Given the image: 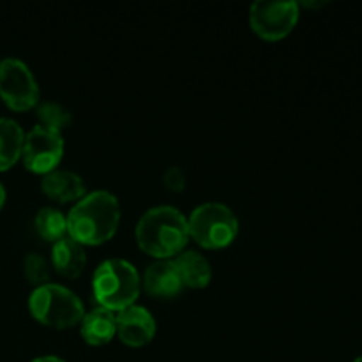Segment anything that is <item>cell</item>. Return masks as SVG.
I'll return each mask as SVG.
<instances>
[{"mask_svg": "<svg viewBox=\"0 0 362 362\" xmlns=\"http://www.w3.org/2000/svg\"><path fill=\"white\" fill-rule=\"evenodd\" d=\"M120 204L110 191H92L76 202L67 214V235L83 246L103 244L115 235Z\"/></svg>", "mask_w": 362, "mask_h": 362, "instance_id": "obj_1", "label": "cell"}, {"mask_svg": "<svg viewBox=\"0 0 362 362\" xmlns=\"http://www.w3.org/2000/svg\"><path fill=\"white\" fill-rule=\"evenodd\" d=\"M134 235L145 253L158 260H170L184 250L189 239L187 218L172 205H158L141 214Z\"/></svg>", "mask_w": 362, "mask_h": 362, "instance_id": "obj_2", "label": "cell"}, {"mask_svg": "<svg viewBox=\"0 0 362 362\" xmlns=\"http://www.w3.org/2000/svg\"><path fill=\"white\" fill-rule=\"evenodd\" d=\"M141 279L136 267L122 258H110L99 264L92 276L95 300L110 311H120L134 304L140 296Z\"/></svg>", "mask_w": 362, "mask_h": 362, "instance_id": "obj_3", "label": "cell"}, {"mask_svg": "<svg viewBox=\"0 0 362 362\" xmlns=\"http://www.w3.org/2000/svg\"><path fill=\"white\" fill-rule=\"evenodd\" d=\"M28 308L35 320L53 329L73 327L85 315L80 297L55 283L37 286L28 297Z\"/></svg>", "mask_w": 362, "mask_h": 362, "instance_id": "obj_4", "label": "cell"}, {"mask_svg": "<svg viewBox=\"0 0 362 362\" xmlns=\"http://www.w3.org/2000/svg\"><path fill=\"white\" fill-rule=\"evenodd\" d=\"M189 237L209 250H221L239 233V219L230 207L219 202L202 204L187 218Z\"/></svg>", "mask_w": 362, "mask_h": 362, "instance_id": "obj_5", "label": "cell"}, {"mask_svg": "<svg viewBox=\"0 0 362 362\" xmlns=\"http://www.w3.org/2000/svg\"><path fill=\"white\" fill-rule=\"evenodd\" d=\"M0 98L16 112L37 106L39 85L23 60L14 57L0 60Z\"/></svg>", "mask_w": 362, "mask_h": 362, "instance_id": "obj_6", "label": "cell"}, {"mask_svg": "<svg viewBox=\"0 0 362 362\" xmlns=\"http://www.w3.org/2000/svg\"><path fill=\"white\" fill-rule=\"evenodd\" d=\"M299 20V4L293 0L285 2H271V0H257L250 7V23L251 28L260 37L276 41L296 27Z\"/></svg>", "mask_w": 362, "mask_h": 362, "instance_id": "obj_7", "label": "cell"}, {"mask_svg": "<svg viewBox=\"0 0 362 362\" xmlns=\"http://www.w3.org/2000/svg\"><path fill=\"white\" fill-rule=\"evenodd\" d=\"M64 156V138L59 131L48 129L45 126H34L25 134L23 151L21 159L27 170L32 173H46L53 172L59 166L60 159Z\"/></svg>", "mask_w": 362, "mask_h": 362, "instance_id": "obj_8", "label": "cell"}, {"mask_svg": "<svg viewBox=\"0 0 362 362\" xmlns=\"http://www.w3.org/2000/svg\"><path fill=\"white\" fill-rule=\"evenodd\" d=\"M117 334L129 346L147 345L156 336V318L147 308L131 304L117 315Z\"/></svg>", "mask_w": 362, "mask_h": 362, "instance_id": "obj_9", "label": "cell"}, {"mask_svg": "<svg viewBox=\"0 0 362 362\" xmlns=\"http://www.w3.org/2000/svg\"><path fill=\"white\" fill-rule=\"evenodd\" d=\"M41 189L49 200L67 204L85 197V182L76 172L71 170H53L42 177Z\"/></svg>", "mask_w": 362, "mask_h": 362, "instance_id": "obj_10", "label": "cell"}, {"mask_svg": "<svg viewBox=\"0 0 362 362\" xmlns=\"http://www.w3.org/2000/svg\"><path fill=\"white\" fill-rule=\"evenodd\" d=\"M144 286L156 297H175L182 292L184 285L173 260H156L145 269Z\"/></svg>", "mask_w": 362, "mask_h": 362, "instance_id": "obj_11", "label": "cell"}, {"mask_svg": "<svg viewBox=\"0 0 362 362\" xmlns=\"http://www.w3.org/2000/svg\"><path fill=\"white\" fill-rule=\"evenodd\" d=\"M52 262L53 267L59 274L66 278H78L87 265V253L83 244L76 243L69 235L62 237L60 240L53 243L52 246Z\"/></svg>", "mask_w": 362, "mask_h": 362, "instance_id": "obj_12", "label": "cell"}, {"mask_svg": "<svg viewBox=\"0 0 362 362\" xmlns=\"http://www.w3.org/2000/svg\"><path fill=\"white\" fill-rule=\"evenodd\" d=\"M117 334V315L106 308H94L81 318V336L88 345H106Z\"/></svg>", "mask_w": 362, "mask_h": 362, "instance_id": "obj_13", "label": "cell"}, {"mask_svg": "<svg viewBox=\"0 0 362 362\" xmlns=\"http://www.w3.org/2000/svg\"><path fill=\"white\" fill-rule=\"evenodd\" d=\"M173 265H175L177 272L180 276V281L184 286H191V288H204L211 283L212 269L207 258L202 253L193 250L180 251L173 258Z\"/></svg>", "mask_w": 362, "mask_h": 362, "instance_id": "obj_14", "label": "cell"}, {"mask_svg": "<svg viewBox=\"0 0 362 362\" xmlns=\"http://www.w3.org/2000/svg\"><path fill=\"white\" fill-rule=\"evenodd\" d=\"M25 133L20 124L13 119H0V172L9 170L23 151Z\"/></svg>", "mask_w": 362, "mask_h": 362, "instance_id": "obj_15", "label": "cell"}, {"mask_svg": "<svg viewBox=\"0 0 362 362\" xmlns=\"http://www.w3.org/2000/svg\"><path fill=\"white\" fill-rule=\"evenodd\" d=\"M35 230L39 235L49 243H57L67 235V216L60 209L42 207L39 209L34 219Z\"/></svg>", "mask_w": 362, "mask_h": 362, "instance_id": "obj_16", "label": "cell"}, {"mask_svg": "<svg viewBox=\"0 0 362 362\" xmlns=\"http://www.w3.org/2000/svg\"><path fill=\"white\" fill-rule=\"evenodd\" d=\"M35 115H37L41 126L53 131H59V133H62V129H66L71 124V112L57 101L37 103V106H35Z\"/></svg>", "mask_w": 362, "mask_h": 362, "instance_id": "obj_17", "label": "cell"}, {"mask_svg": "<svg viewBox=\"0 0 362 362\" xmlns=\"http://www.w3.org/2000/svg\"><path fill=\"white\" fill-rule=\"evenodd\" d=\"M23 272L27 276L28 281L32 285L42 286L48 283L49 279V267H48V262L41 257L39 253H28L23 260Z\"/></svg>", "mask_w": 362, "mask_h": 362, "instance_id": "obj_18", "label": "cell"}, {"mask_svg": "<svg viewBox=\"0 0 362 362\" xmlns=\"http://www.w3.org/2000/svg\"><path fill=\"white\" fill-rule=\"evenodd\" d=\"M163 180H165V186L172 191H182L186 186V175L179 166H170L163 175Z\"/></svg>", "mask_w": 362, "mask_h": 362, "instance_id": "obj_19", "label": "cell"}, {"mask_svg": "<svg viewBox=\"0 0 362 362\" xmlns=\"http://www.w3.org/2000/svg\"><path fill=\"white\" fill-rule=\"evenodd\" d=\"M30 362H66V361L60 359V357H57V356H42V357H37V359H34Z\"/></svg>", "mask_w": 362, "mask_h": 362, "instance_id": "obj_20", "label": "cell"}, {"mask_svg": "<svg viewBox=\"0 0 362 362\" xmlns=\"http://www.w3.org/2000/svg\"><path fill=\"white\" fill-rule=\"evenodd\" d=\"M4 204H6V189H4V186L0 184V209L4 207Z\"/></svg>", "mask_w": 362, "mask_h": 362, "instance_id": "obj_21", "label": "cell"}, {"mask_svg": "<svg viewBox=\"0 0 362 362\" xmlns=\"http://www.w3.org/2000/svg\"><path fill=\"white\" fill-rule=\"evenodd\" d=\"M354 362H362V356H361V357H357V359L354 361Z\"/></svg>", "mask_w": 362, "mask_h": 362, "instance_id": "obj_22", "label": "cell"}]
</instances>
